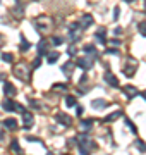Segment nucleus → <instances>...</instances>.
Instances as JSON below:
<instances>
[{
	"label": "nucleus",
	"instance_id": "nucleus-36",
	"mask_svg": "<svg viewBox=\"0 0 146 155\" xmlns=\"http://www.w3.org/2000/svg\"><path fill=\"white\" fill-rule=\"evenodd\" d=\"M113 33H115V35H120V33H122V28H115V31H113Z\"/></svg>",
	"mask_w": 146,
	"mask_h": 155
},
{
	"label": "nucleus",
	"instance_id": "nucleus-27",
	"mask_svg": "<svg viewBox=\"0 0 146 155\" xmlns=\"http://www.w3.org/2000/svg\"><path fill=\"white\" fill-rule=\"evenodd\" d=\"M29 47H31V43H29L28 40H24V38L21 40V50H23V52H26V50H28Z\"/></svg>",
	"mask_w": 146,
	"mask_h": 155
},
{
	"label": "nucleus",
	"instance_id": "nucleus-13",
	"mask_svg": "<svg viewBox=\"0 0 146 155\" xmlns=\"http://www.w3.org/2000/svg\"><path fill=\"white\" fill-rule=\"evenodd\" d=\"M4 91H5V95H9V97H14V95L17 93L16 91V86H14V84L12 83H4Z\"/></svg>",
	"mask_w": 146,
	"mask_h": 155
},
{
	"label": "nucleus",
	"instance_id": "nucleus-39",
	"mask_svg": "<svg viewBox=\"0 0 146 155\" xmlns=\"http://www.w3.org/2000/svg\"><path fill=\"white\" fill-rule=\"evenodd\" d=\"M0 45H2V35H0Z\"/></svg>",
	"mask_w": 146,
	"mask_h": 155
},
{
	"label": "nucleus",
	"instance_id": "nucleus-28",
	"mask_svg": "<svg viewBox=\"0 0 146 155\" xmlns=\"http://www.w3.org/2000/svg\"><path fill=\"white\" fill-rule=\"evenodd\" d=\"M125 124H127V126H129L131 129H132V133H138V127H136L134 124H132V122L129 121V119H125Z\"/></svg>",
	"mask_w": 146,
	"mask_h": 155
},
{
	"label": "nucleus",
	"instance_id": "nucleus-23",
	"mask_svg": "<svg viewBox=\"0 0 146 155\" xmlns=\"http://www.w3.org/2000/svg\"><path fill=\"white\" fill-rule=\"evenodd\" d=\"M2 61L4 62H14V55H12V54H2Z\"/></svg>",
	"mask_w": 146,
	"mask_h": 155
},
{
	"label": "nucleus",
	"instance_id": "nucleus-35",
	"mask_svg": "<svg viewBox=\"0 0 146 155\" xmlns=\"http://www.w3.org/2000/svg\"><path fill=\"white\" fill-rule=\"evenodd\" d=\"M83 112H84V109L83 107H78V116H83Z\"/></svg>",
	"mask_w": 146,
	"mask_h": 155
},
{
	"label": "nucleus",
	"instance_id": "nucleus-11",
	"mask_svg": "<svg viewBox=\"0 0 146 155\" xmlns=\"http://www.w3.org/2000/svg\"><path fill=\"white\" fill-rule=\"evenodd\" d=\"M81 22H83L81 28H90L91 24H93V16H91V14H84L83 19H81Z\"/></svg>",
	"mask_w": 146,
	"mask_h": 155
},
{
	"label": "nucleus",
	"instance_id": "nucleus-4",
	"mask_svg": "<svg viewBox=\"0 0 146 155\" xmlns=\"http://www.w3.org/2000/svg\"><path fill=\"white\" fill-rule=\"evenodd\" d=\"M52 28V22H50V17H40V19H36V29H38L40 33H48Z\"/></svg>",
	"mask_w": 146,
	"mask_h": 155
},
{
	"label": "nucleus",
	"instance_id": "nucleus-16",
	"mask_svg": "<svg viewBox=\"0 0 146 155\" xmlns=\"http://www.w3.org/2000/svg\"><path fill=\"white\" fill-rule=\"evenodd\" d=\"M105 33H107V31H105V28H100V29H98V33L95 35L96 40H98L100 43H105Z\"/></svg>",
	"mask_w": 146,
	"mask_h": 155
},
{
	"label": "nucleus",
	"instance_id": "nucleus-22",
	"mask_svg": "<svg viewBox=\"0 0 146 155\" xmlns=\"http://www.w3.org/2000/svg\"><path fill=\"white\" fill-rule=\"evenodd\" d=\"M136 147L139 152H146V143L144 141H141V140H136Z\"/></svg>",
	"mask_w": 146,
	"mask_h": 155
},
{
	"label": "nucleus",
	"instance_id": "nucleus-32",
	"mask_svg": "<svg viewBox=\"0 0 146 155\" xmlns=\"http://www.w3.org/2000/svg\"><path fill=\"white\" fill-rule=\"evenodd\" d=\"M40 64H41V57H38V59H34V62H33V67H38Z\"/></svg>",
	"mask_w": 146,
	"mask_h": 155
},
{
	"label": "nucleus",
	"instance_id": "nucleus-24",
	"mask_svg": "<svg viewBox=\"0 0 146 155\" xmlns=\"http://www.w3.org/2000/svg\"><path fill=\"white\" fill-rule=\"evenodd\" d=\"M138 29H139V33L143 35V36H146V21H141L139 26H138Z\"/></svg>",
	"mask_w": 146,
	"mask_h": 155
},
{
	"label": "nucleus",
	"instance_id": "nucleus-37",
	"mask_svg": "<svg viewBox=\"0 0 146 155\" xmlns=\"http://www.w3.org/2000/svg\"><path fill=\"white\" fill-rule=\"evenodd\" d=\"M143 98H144V100H146V91H143Z\"/></svg>",
	"mask_w": 146,
	"mask_h": 155
},
{
	"label": "nucleus",
	"instance_id": "nucleus-40",
	"mask_svg": "<svg viewBox=\"0 0 146 155\" xmlns=\"http://www.w3.org/2000/svg\"><path fill=\"white\" fill-rule=\"evenodd\" d=\"M125 2H132V0H125Z\"/></svg>",
	"mask_w": 146,
	"mask_h": 155
},
{
	"label": "nucleus",
	"instance_id": "nucleus-33",
	"mask_svg": "<svg viewBox=\"0 0 146 155\" xmlns=\"http://www.w3.org/2000/svg\"><path fill=\"white\" fill-rule=\"evenodd\" d=\"M26 140H28V141H36V143H41V141H40L38 138H34V136H28Z\"/></svg>",
	"mask_w": 146,
	"mask_h": 155
},
{
	"label": "nucleus",
	"instance_id": "nucleus-17",
	"mask_svg": "<svg viewBox=\"0 0 146 155\" xmlns=\"http://www.w3.org/2000/svg\"><path fill=\"white\" fill-rule=\"evenodd\" d=\"M4 124H5L7 129H16V127H17V121H16V119H5Z\"/></svg>",
	"mask_w": 146,
	"mask_h": 155
},
{
	"label": "nucleus",
	"instance_id": "nucleus-26",
	"mask_svg": "<svg viewBox=\"0 0 146 155\" xmlns=\"http://www.w3.org/2000/svg\"><path fill=\"white\" fill-rule=\"evenodd\" d=\"M91 126H93V121H90V119H86V121H81V127H83V129H90Z\"/></svg>",
	"mask_w": 146,
	"mask_h": 155
},
{
	"label": "nucleus",
	"instance_id": "nucleus-18",
	"mask_svg": "<svg viewBox=\"0 0 146 155\" xmlns=\"http://www.w3.org/2000/svg\"><path fill=\"white\" fill-rule=\"evenodd\" d=\"M59 52H52V54H48V57H46V61H48V64H53V62L59 61Z\"/></svg>",
	"mask_w": 146,
	"mask_h": 155
},
{
	"label": "nucleus",
	"instance_id": "nucleus-6",
	"mask_svg": "<svg viewBox=\"0 0 146 155\" xmlns=\"http://www.w3.org/2000/svg\"><path fill=\"white\" fill-rule=\"evenodd\" d=\"M23 122H24V127H26V129L33 127V124H34L33 114H31V112H28V110H24V112H23Z\"/></svg>",
	"mask_w": 146,
	"mask_h": 155
},
{
	"label": "nucleus",
	"instance_id": "nucleus-3",
	"mask_svg": "<svg viewBox=\"0 0 146 155\" xmlns=\"http://www.w3.org/2000/svg\"><path fill=\"white\" fill-rule=\"evenodd\" d=\"M12 72H14V76L16 78H19V79H29V69H28V66L24 64V62H21V64H17L14 69H12Z\"/></svg>",
	"mask_w": 146,
	"mask_h": 155
},
{
	"label": "nucleus",
	"instance_id": "nucleus-21",
	"mask_svg": "<svg viewBox=\"0 0 146 155\" xmlns=\"http://www.w3.org/2000/svg\"><path fill=\"white\" fill-rule=\"evenodd\" d=\"M72 69H74V64H72V62H67L65 66L62 67V71L65 72V74H72Z\"/></svg>",
	"mask_w": 146,
	"mask_h": 155
},
{
	"label": "nucleus",
	"instance_id": "nucleus-25",
	"mask_svg": "<svg viewBox=\"0 0 146 155\" xmlns=\"http://www.w3.org/2000/svg\"><path fill=\"white\" fill-rule=\"evenodd\" d=\"M11 148L16 152V153H19L21 152V147H19V143H17V140H12V143H11Z\"/></svg>",
	"mask_w": 146,
	"mask_h": 155
},
{
	"label": "nucleus",
	"instance_id": "nucleus-41",
	"mask_svg": "<svg viewBox=\"0 0 146 155\" xmlns=\"http://www.w3.org/2000/svg\"><path fill=\"white\" fill-rule=\"evenodd\" d=\"M46 155H52V153H46Z\"/></svg>",
	"mask_w": 146,
	"mask_h": 155
},
{
	"label": "nucleus",
	"instance_id": "nucleus-1",
	"mask_svg": "<svg viewBox=\"0 0 146 155\" xmlns=\"http://www.w3.org/2000/svg\"><path fill=\"white\" fill-rule=\"evenodd\" d=\"M95 141L91 140V136L88 133H83L79 134V152L81 155H90L93 150H95Z\"/></svg>",
	"mask_w": 146,
	"mask_h": 155
},
{
	"label": "nucleus",
	"instance_id": "nucleus-5",
	"mask_svg": "<svg viewBox=\"0 0 146 155\" xmlns=\"http://www.w3.org/2000/svg\"><path fill=\"white\" fill-rule=\"evenodd\" d=\"M81 31H83V28H81V24L79 22H72L71 26H69V40L71 41H78L79 36H81Z\"/></svg>",
	"mask_w": 146,
	"mask_h": 155
},
{
	"label": "nucleus",
	"instance_id": "nucleus-12",
	"mask_svg": "<svg viewBox=\"0 0 146 155\" xmlns=\"http://www.w3.org/2000/svg\"><path fill=\"white\" fill-rule=\"evenodd\" d=\"M105 81H107L110 86H113V88H117L119 86V79L113 74H110V72H107V76H105Z\"/></svg>",
	"mask_w": 146,
	"mask_h": 155
},
{
	"label": "nucleus",
	"instance_id": "nucleus-7",
	"mask_svg": "<svg viewBox=\"0 0 146 155\" xmlns=\"http://www.w3.org/2000/svg\"><path fill=\"white\" fill-rule=\"evenodd\" d=\"M136 66H138V64H136L132 59H129V61H127V64L124 66V74H127V76H132V72L136 71Z\"/></svg>",
	"mask_w": 146,
	"mask_h": 155
},
{
	"label": "nucleus",
	"instance_id": "nucleus-2",
	"mask_svg": "<svg viewBox=\"0 0 146 155\" xmlns=\"http://www.w3.org/2000/svg\"><path fill=\"white\" fill-rule=\"evenodd\" d=\"M2 107H4V110H7V112H21V114H23V112L26 110L21 104H17V102H14V100H11V98L4 100V102H2Z\"/></svg>",
	"mask_w": 146,
	"mask_h": 155
},
{
	"label": "nucleus",
	"instance_id": "nucleus-14",
	"mask_svg": "<svg viewBox=\"0 0 146 155\" xmlns=\"http://www.w3.org/2000/svg\"><path fill=\"white\" fill-rule=\"evenodd\" d=\"M119 117H122V110H117V112H113V114H108L103 121L105 122H112V121H117Z\"/></svg>",
	"mask_w": 146,
	"mask_h": 155
},
{
	"label": "nucleus",
	"instance_id": "nucleus-34",
	"mask_svg": "<svg viewBox=\"0 0 146 155\" xmlns=\"http://www.w3.org/2000/svg\"><path fill=\"white\" fill-rule=\"evenodd\" d=\"M67 52H69V55H76V48H74V47H71Z\"/></svg>",
	"mask_w": 146,
	"mask_h": 155
},
{
	"label": "nucleus",
	"instance_id": "nucleus-8",
	"mask_svg": "<svg viewBox=\"0 0 146 155\" xmlns=\"http://www.w3.org/2000/svg\"><path fill=\"white\" fill-rule=\"evenodd\" d=\"M76 66L81 67V69H90V67L93 66V59H84V57L81 59V57H79L78 62H76Z\"/></svg>",
	"mask_w": 146,
	"mask_h": 155
},
{
	"label": "nucleus",
	"instance_id": "nucleus-20",
	"mask_svg": "<svg viewBox=\"0 0 146 155\" xmlns=\"http://www.w3.org/2000/svg\"><path fill=\"white\" fill-rule=\"evenodd\" d=\"M65 105L67 107H76V97H72V95L65 97Z\"/></svg>",
	"mask_w": 146,
	"mask_h": 155
},
{
	"label": "nucleus",
	"instance_id": "nucleus-9",
	"mask_svg": "<svg viewBox=\"0 0 146 155\" xmlns=\"http://www.w3.org/2000/svg\"><path fill=\"white\" fill-rule=\"evenodd\" d=\"M124 93H125V97L127 98H134L136 95H138V90H136V86H131V84H127V86H124Z\"/></svg>",
	"mask_w": 146,
	"mask_h": 155
},
{
	"label": "nucleus",
	"instance_id": "nucleus-31",
	"mask_svg": "<svg viewBox=\"0 0 146 155\" xmlns=\"http://www.w3.org/2000/svg\"><path fill=\"white\" fill-rule=\"evenodd\" d=\"M67 86L65 84H53V90H65Z\"/></svg>",
	"mask_w": 146,
	"mask_h": 155
},
{
	"label": "nucleus",
	"instance_id": "nucleus-38",
	"mask_svg": "<svg viewBox=\"0 0 146 155\" xmlns=\"http://www.w3.org/2000/svg\"><path fill=\"white\" fill-rule=\"evenodd\" d=\"M0 81H4V76H2V74H0Z\"/></svg>",
	"mask_w": 146,
	"mask_h": 155
},
{
	"label": "nucleus",
	"instance_id": "nucleus-19",
	"mask_svg": "<svg viewBox=\"0 0 146 155\" xmlns=\"http://www.w3.org/2000/svg\"><path fill=\"white\" fill-rule=\"evenodd\" d=\"M84 52H86V54H90L93 59H96V48L93 47V45H86V47H84Z\"/></svg>",
	"mask_w": 146,
	"mask_h": 155
},
{
	"label": "nucleus",
	"instance_id": "nucleus-30",
	"mask_svg": "<svg viewBox=\"0 0 146 155\" xmlns=\"http://www.w3.org/2000/svg\"><path fill=\"white\" fill-rule=\"evenodd\" d=\"M119 19V7H115L113 9V21H117Z\"/></svg>",
	"mask_w": 146,
	"mask_h": 155
},
{
	"label": "nucleus",
	"instance_id": "nucleus-15",
	"mask_svg": "<svg viewBox=\"0 0 146 155\" xmlns=\"http://www.w3.org/2000/svg\"><path fill=\"white\" fill-rule=\"evenodd\" d=\"M105 107H107V102H105L103 98L93 100V109H98V110H100V109H105Z\"/></svg>",
	"mask_w": 146,
	"mask_h": 155
},
{
	"label": "nucleus",
	"instance_id": "nucleus-10",
	"mask_svg": "<svg viewBox=\"0 0 146 155\" xmlns=\"http://www.w3.org/2000/svg\"><path fill=\"white\" fill-rule=\"evenodd\" d=\"M55 117H57V121L60 122V124H64V126H71V122H72V121H71V117L65 116L64 112H59Z\"/></svg>",
	"mask_w": 146,
	"mask_h": 155
},
{
	"label": "nucleus",
	"instance_id": "nucleus-29",
	"mask_svg": "<svg viewBox=\"0 0 146 155\" xmlns=\"http://www.w3.org/2000/svg\"><path fill=\"white\" fill-rule=\"evenodd\" d=\"M62 41H64V40H62L60 36H55V38H52V43H53V45H60Z\"/></svg>",
	"mask_w": 146,
	"mask_h": 155
}]
</instances>
